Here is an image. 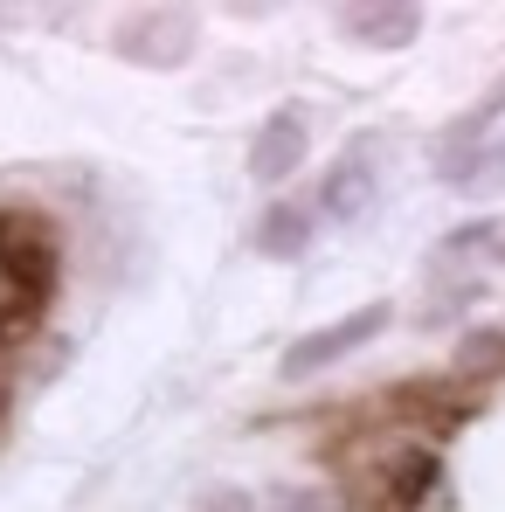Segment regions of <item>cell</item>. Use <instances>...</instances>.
Returning <instances> with one entry per match:
<instances>
[{"label": "cell", "instance_id": "cell-1", "mask_svg": "<svg viewBox=\"0 0 505 512\" xmlns=\"http://www.w3.org/2000/svg\"><path fill=\"white\" fill-rule=\"evenodd\" d=\"M194 42H201V28L187 7H139L118 21V56L139 70H180L194 56Z\"/></svg>", "mask_w": 505, "mask_h": 512}, {"label": "cell", "instance_id": "cell-2", "mask_svg": "<svg viewBox=\"0 0 505 512\" xmlns=\"http://www.w3.org/2000/svg\"><path fill=\"white\" fill-rule=\"evenodd\" d=\"M388 319H395V305H388V298H374V305L346 312V319H333V326H319V333L291 340V353H284V381H312V374H326L333 360L360 353L367 340H381V333H388Z\"/></svg>", "mask_w": 505, "mask_h": 512}, {"label": "cell", "instance_id": "cell-3", "mask_svg": "<svg viewBox=\"0 0 505 512\" xmlns=\"http://www.w3.org/2000/svg\"><path fill=\"white\" fill-rule=\"evenodd\" d=\"M0 263L28 291H56V222L42 208H0Z\"/></svg>", "mask_w": 505, "mask_h": 512}, {"label": "cell", "instance_id": "cell-4", "mask_svg": "<svg viewBox=\"0 0 505 512\" xmlns=\"http://www.w3.org/2000/svg\"><path fill=\"white\" fill-rule=\"evenodd\" d=\"M374 194H381V146L374 139H353L333 167H326V180H319V215L326 222H360L374 208Z\"/></svg>", "mask_w": 505, "mask_h": 512}, {"label": "cell", "instance_id": "cell-5", "mask_svg": "<svg viewBox=\"0 0 505 512\" xmlns=\"http://www.w3.org/2000/svg\"><path fill=\"white\" fill-rule=\"evenodd\" d=\"M499 118H505V77L485 90V97H478L464 118H450V125L436 132V180H450V187H457V173L471 167V153H478V146L499 132Z\"/></svg>", "mask_w": 505, "mask_h": 512}, {"label": "cell", "instance_id": "cell-6", "mask_svg": "<svg viewBox=\"0 0 505 512\" xmlns=\"http://www.w3.org/2000/svg\"><path fill=\"white\" fill-rule=\"evenodd\" d=\"M305 146H312V132H305V111H270L263 118V132H256L250 146V180H263V187H277V180H291V173L305 167Z\"/></svg>", "mask_w": 505, "mask_h": 512}, {"label": "cell", "instance_id": "cell-7", "mask_svg": "<svg viewBox=\"0 0 505 512\" xmlns=\"http://www.w3.org/2000/svg\"><path fill=\"white\" fill-rule=\"evenodd\" d=\"M312 236H319V201H270L263 222H256V250L277 256V263L305 256V250H312Z\"/></svg>", "mask_w": 505, "mask_h": 512}, {"label": "cell", "instance_id": "cell-8", "mask_svg": "<svg viewBox=\"0 0 505 512\" xmlns=\"http://www.w3.org/2000/svg\"><path fill=\"white\" fill-rule=\"evenodd\" d=\"M339 35L367 49H402L422 35V7H339Z\"/></svg>", "mask_w": 505, "mask_h": 512}, {"label": "cell", "instance_id": "cell-9", "mask_svg": "<svg viewBox=\"0 0 505 512\" xmlns=\"http://www.w3.org/2000/svg\"><path fill=\"white\" fill-rule=\"evenodd\" d=\"M457 187H464V194H478V201H485V194H505V125L478 146V153H471V167L457 173Z\"/></svg>", "mask_w": 505, "mask_h": 512}, {"label": "cell", "instance_id": "cell-10", "mask_svg": "<svg viewBox=\"0 0 505 512\" xmlns=\"http://www.w3.org/2000/svg\"><path fill=\"white\" fill-rule=\"evenodd\" d=\"M42 305H49V298H42V291H28V284L0 263V333H7V326H28Z\"/></svg>", "mask_w": 505, "mask_h": 512}, {"label": "cell", "instance_id": "cell-11", "mask_svg": "<svg viewBox=\"0 0 505 512\" xmlns=\"http://www.w3.org/2000/svg\"><path fill=\"white\" fill-rule=\"evenodd\" d=\"M457 250H492L505 263V222H471V229L443 236V256H457Z\"/></svg>", "mask_w": 505, "mask_h": 512}, {"label": "cell", "instance_id": "cell-12", "mask_svg": "<svg viewBox=\"0 0 505 512\" xmlns=\"http://www.w3.org/2000/svg\"><path fill=\"white\" fill-rule=\"evenodd\" d=\"M270 512H339V506L319 492V485H284V492L270 499Z\"/></svg>", "mask_w": 505, "mask_h": 512}, {"label": "cell", "instance_id": "cell-13", "mask_svg": "<svg viewBox=\"0 0 505 512\" xmlns=\"http://www.w3.org/2000/svg\"><path fill=\"white\" fill-rule=\"evenodd\" d=\"M201 512H256L250 492H236V485H215V492H201Z\"/></svg>", "mask_w": 505, "mask_h": 512}]
</instances>
